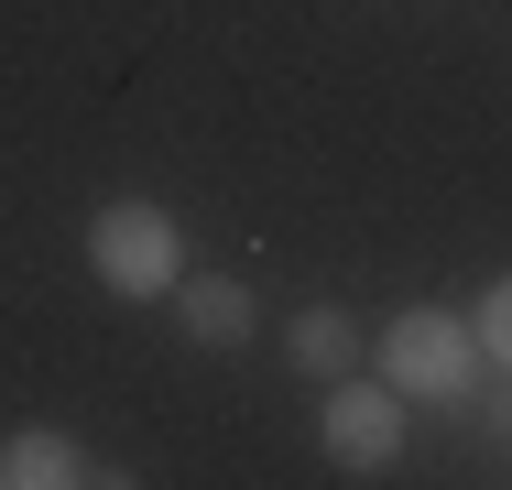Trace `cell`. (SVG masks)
<instances>
[{
    "label": "cell",
    "instance_id": "obj_1",
    "mask_svg": "<svg viewBox=\"0 0 512 490\" xmlns=\"http://www.w3.org/2000/svg\"><path fill=\"white\" fill-rule=\"evenodd\" d=\"M88 273H99L120 305H164L175 273H186V240H175V218H164L153 196H109L99 218H88Z\"/></svg>",
    "mask_w": 512,
    "mask_h": 490
},
{
    "label": "cell",
    "instance_id": "obj_2",
    "mask_svg": "<svg viewBox=\"0 0 512 490\" xmlns=\"http://www.w3.org/2000/svg\"><path fill=\"white\" fill-rule=\"evenodd\" d=\"M469 371H480V338L469 316H436V305H404L382 327V382L404 403H469Z\"/></svg>",
    "mask_w": 512,
    "mask_h": 490
},
{
    "label": "cell",
    "instance_id": "obj_3",
    "mask_svg": "<svg viewBox=\"0 0 512 490\" xmlns=\"http://www.w3.org/2000/svg\"><path fill=\"white\" fill-rule=\"evenodd\" d=\"M316 436H327V458L349 469V480H382L393 458H404V392L393 382H327V403H316Z\"/></svg>",
    "mask_w": 512,
    "mask_h": 490
},
{
    "label": "cell",
    "instance_id": "obj_4",
    "mask_svg": "<svg viewBox=\"0 0 512 490\" xmlns=\"http://www.w3.org/2000/svg\"><path fill=\"white\" fill-rule=\"evenodd\" d=\"M175 327L197 349H251L262 305H251V284H229V273H175Z\"/></svg>",
    "mask_w": 512,
    "mask_h": 490
},
{
    "label": "cell",
    "instance_id": "obj_5",
    "mask_svg": "<svg viewBox=\"0 0 512 490\" xmlns=\"http://www.w3.org/2000/svg\"><path fill=\"white\" fill-rule=\"evenodd\" d=\"M77 480H120V469H88V447H77L66 425L0 436V490H77Z\"/></svg>",
    "mask_w": 512,
    "mask_h": 490
},
{
    "label": "cell",
    "instance_id": "obj_6",
    "mask_svg": "<svg viewBox=\"0 0 512 490\" xmlns=\"http://www.w3.org/2000/svg\"><path fill=\"white\" fill-rule=\"evenodd\" d=\"M284 360H295V371H306V382H338V371H349V360H360V327H349V316H338V305H306V316H295V327H284Z\"/></svg>",
    "mask_w": 512,
    "mask_h": 490
},
{
    "label": "cell",
    "instance_id": "obj_7",
    "mask_svg": "<svg viewBox=\"0 0 512 490\" xmlns=\"http://www.w3.org/2000/svg\"><path fill=\"white\" fill-rule=\"evenodd\" d=\"M469 338H480V360H502V371H512V273H502L491 294H480V316H469Z\"/></svg>",
    "mask_w": 512,
    "mask_h": 490
}]
</instances>
